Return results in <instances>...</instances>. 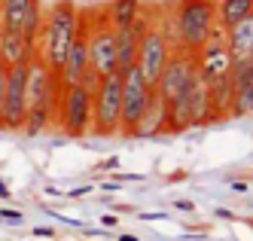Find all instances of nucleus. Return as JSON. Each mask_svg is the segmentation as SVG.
<instances>
[{
  "instance_id": "nucleus-1",
  "label": "nucleus",
  "mask_w": 253,
  "mask_h": 241,
  "mask_svg": "<svg viewBox=\"0 0 253 241\" xmlns=\"http://www.w3.org/2000/svg\"><path fill=\"white\" fill-rule=\"evenodd\" d=\"M80 22H83V9L74 0H55L43 12V28L37 34V58L55 73L67 58V49L80 31Z\"/></svg>"
},
{
  "instance_id": "nucleus-2",
  "label": "nucleus",
  "mask_w": 253,
  "mask_h": 241,
  "mask_svg": "<svg viewBox=\"0 0 253 241\" xmlns=\"http://www.w3.org/2000/svg\"><path fill=\"white\" fill-rule=\"evenodd\" d=\"M61 89H64L61 77L34 55L31 67H28V122H25L28 135L37 138V135L49 132V128L55 125Z\"/></svg>"
},
{
  "instance_id": "nucleus-3",
  "label": "nucleus",
  "mask_w": 253,
  "mask_h": 241,
  "mask_svg": "<svg viewBox=\"0 0 253 241\" xmlns=\"http://www.w3.org/2000/svg\"><path fill=\"white\" fill-rule=\"evenodd\" d=\"M171 40L183 52H198L216 25V0H174L171 9Z\"/></svg>"
},
{
  "instance_id": "nucleus-4",
  "label": "nucleus",
  "mask_w": 253,
  "mask_h": 241,
  "mask_svg": "<svg viewBox=\"0 0 253 241\" xmlns=\"http://www.w3.org/2000/svg\"><path fill=\"white\" fill-rule=\"evenodd\" d=\"M122 116V73H107L92 92V135L116 138Z\"/></svg>"
},
{
  "instance_id": "nucleus-5",
  "label": "nucleus",
  "mask_w": 253,
  "mask_h": 241,
  "mask_svg": "<svg viewBox=\"0 0 253 241\" xmlns=\"http://www.w3.org/2000/svg\"><path fill=\"white\" fill-rule=\"evenodd\" d=\"M55 128L67 138H85L92 135V89L74 83L61 89L58 98V116Z\"/></svg>"
},
{
  "instance_id": "nucleus-6",
  "label": "nucleus",
  "mask_w": 253,
  "mask_h": 241,
  "mask_svg": "<svg viewBox=\"0 0 253 241\" xmlns=\"http://www.w3.org/2000/svg\"><path fill=\"white\" fill-rule=\"evenodd\" d=\"M85 34H88V67L98 77L116 73V28L107 22L104 9L95 12V18H85Z\"/></svg>"
},
{
  "instance_id": "nucleus-7",
  "label": "nucleus",
  "mask_w": 253,
  "mask_h": 241,
  "mask_svg": "<svg viewBox=\"0 0 253 241\" xmlns=\"http://www.w3.org/2000/svg\"><path fill=\"white\" fill-rule=\"evenodd\" d=\"M171 52H174L171 34H168V31H162L159 25L150 22L147 31H143V37H140L137 58H134V67L140 70V77L147 80L150 86L159 83L162 70H165V64H168V58H171Z\"/></svg>"
},
{
  "instance_id": "nucleus-8",
  "label": "nucleus",
  "mask_w": 253,
  "mask_h": 241,
  "mask_svg": "<svg viewBox=\"0 0 253 241\" xmlns=\"http://www.w3.org/2000/svg\"><path fill=\"white\" fill-rule=\"evenodd\" d=\"M153 86L140 77L137 67L122 73V116H119V138H134V128L140 116L147 113V104L153 98Z\"/></svg>"
},
{
  "instance_id": "nucleus-9",
  "label": "nucleus",
  "mask_w": 253,
  "mask_h": 241,
  "mask_svg": "<svg viewBox=\"0 0 253 241\" xmlns=\"http://www.w3.org/2000/svg\"><path fill=\"white\" fill-rule=\"evenodd\" d=\"M28 67H31V61L6 67V92H3V128L6 132H25V122H28Z\"/></svg>"
},
{
  "instance_id": "nucleus-10",
  "label": "nucleus",
  "mask_w": 253,
  "mask_h": 241,
  "mask_svg": "<svg viewBox=\"0 0 253 241\" xmlns=\"http://www.w3.org/2000/svg\"><path fill=\"white\" fill-rule=\"evenodd\" d=\"M195 67H198V77L205 83H216L223 77H232L235 58H232L229 46H226V31L223 28H216L208 37V43L195 52Z\"/></svg>"
},
{
  "instance_id": "nucleus-11",
  "label": "nucleus",
  "mask_w": 253,
  "mask_h": 241,
  "mask_svg": "<svg viewBox=\"0 0 253 241\" xmlns=\"http://www.w3.org/2000/svg\"><path fill=\"white\" fill-rule=\"evenodd\" d=\"M195 73H198V67H195V55L174 46L171 58H168L165 70H162V77H159V83H156L153 89H156V95L165 101V104H171V101L180 95V92H183V89L195 80Z\"/></svg>"
},
{
  "instance_id": "nucleus-12",
  "label": "nucleus",
  "mask_w": 253,
  "mask_h": 241,
  "mask_svg": "<svg viewBox=\"0 0 253 241\" xmlns=\"http://www.w3.org/2000/svg\"><path fill=\"white\" fill-rule=\"evenodd\" d=\"M43 0H0V15H3V31L25 34L37 40L43 28Z\"/></svg>"
},
{
  "instance_id": "nucleus-13",
  "label": "nucleus",
  "mask_w": 253,
  "mask_h": 241,
  "mask_svg": "<svg viewBox=\"0 0 253 241\" xmlns=\"http://www.w3.org/2000/svg\"><path fill=\"white\" fill-rule=\"evenodd\" d=\"M92 73V67H88V34H85V15L80 22V31L74 37V43H70L67 49V58L58 70V77L64 86H74V83H85V77Z\"/></svg>"
},
{
  "instance_id": "nucleus-14",
  "label": "nucleus",
  "mask_w": 253,
  "mask_h": 241,
  "mask_svg": "<svg viewBox=\"0 0 253 241\" xmlns=\"http://www.w3.org/2000/svg\"><path fill=\"white\" fill-rule=\"evenodd\" d=\"M150 18L140 15L134 25L128 28H116V70L125 73L128 67H134V58H137V46H140V37L147 31Z\"/></svg>"
},
{
  "instance_id": "nucleus-15",
  "label": "nucleus",
  "mask_w": 253,
  "mask_h": 241,
  "mask_svg": "<svg viewBox=\"0 0 253 241\" xmlns=\"http://www.w3.org/2000/svg\"><path fill=\"white\" fill-rule=\"evenodd\" d=\"M34 55H37V40L15 31H0V61H3V67L25 64Z\"/></svg>"
},
{
  "instance_id": "nucleus-16",
  "label": "nucleus",
  "mask_w": 253,
  "mask_h": 241,
  "mask_svg": "<svg viewBox=\"0 0 253 241\" xmlns=\"http://www.w3.org/2000/svg\"><path fill=\"white\" fill-rule=\"evenodd\" d=\"M226 46L232 52L235 64L238 61H253V12L241 22H235L232 28H226Z\"/></svg>"
},
{
  "instance_id": "nucleus-17",
  "label": "nucleus",
  "mask_w": 253,
  "mask_h": 241,
  "mask_svg": "<svg viewBox=\"0 0 253 241\" xmlns=\"http://www.w3.org/2000/svg\"><path fill=\"white\" fill-rule=\"evenodd\" d=\"M165 132H168V104L153 92V98L147 104V113L140 116V122L134 128V138H159Z\"/></svg>"
},
{
  "instance_id": "nucleus-18",
  "label": "nucleus",
  "mask_w": 253,
  "mask_h": 241,
  "mask_svg": "<svg viewBox=\"0 0 253 241\" xmlns=\"http://www.w3.org/2000/svg\"><path fill=\"white\" fill-rule=\"evenodd\" d=\"M104 12L113 28H128L143 15V0H110L104 6Z\"/></svg>"
},
{
  "instance_id": "nucleus-19",
  "label": "nucleus",
  "mask_w": 253,
  "mask_h": 241,
  "mask_svg": "<svg viewBox=\"0 0 253 241\" xmlns=\"http://www.w3.org/2000/svg\"><path fill=\"white\" fill-rule=\"evenodd\" d=\"M250 12H253V0H216V25L223 31L247 18Z\"/></svg>"
},
{
  "instance_id": "nucleus-20",
  "label": "nucleus",
  "mask_w": 253,
  "mask_h": 241,
  "mask_svg": "<svg viewBox=\"0 0 253 241\" xmlns=\"http://www.w3.org/2000/svg\"><path fill=\"white\" fill-rule=\"evenodd\" d=\"M3 92H6V67L0 61V128H3Z\"/></svg>"
},
{
  "instance_id": "nucleus-21",
  "label": "nucleus",
  "mask_w": 253,
  "mask_h": 241,
  "mask_svg": "<svg viewBox=\"0 0 253 241\" xmlns=\"http://www.w3.org/2000/svg\"><path fill=\"white\" fill-rule=\"evenodd\" d=\"M0 220H6V223H22V211H15V208H0Z\"/></svg>"
},
{
  "instance_id": "nucleus-22",
  "label": "nucleus",
  "mask_w": 253,
  "mask_h": 241,
  "mask_svg": "<svg viewBox=\"0 0 253 241\" xmlns=\"http://www.w3.org/2000/svg\"><path fill=\"white\" fill-rule=\"evenodd\" d=\"M98 168H101V171H113V168H119V159H116V156H110V159H104Z\"/></svg>"
},
{
  "instance_id": "nucleus-23",
  "label": "nucleus",
  "mask_w": 253,
  "mask_h": 241,
  "mask_svg": "<svg viewBox=\"0 0 253 241\" xmlns=\"http://www.w3.org/2000/svg\"><path fill=\"white\" fill-rule=\"evenodd\" d=\"M174 208H177V211H186V214L195 211V205H192V201H186V198H177V201H174Z\"/></svg>"
},
{
  "instance_id": "nucleus-24",
  "label": "nucleus",
  "mask_w": 253,
  "mask_h": 241,
  "mask_svg": "<svg viewBox=\"0 0 253 241\" xmlns=\"http://www.w3.org/2000/svg\"><path fill=\"white\" fill-rule=\"evenodd\" d=\"M34 235H40V238H55V232L46 229V226H37V229H34Z\"/></svg>"
},
{
  "instance_id": "nucleus-25",
  "label": "nucleus",
  "mask_w": 253,
  "mask_h": 241,
  "mask_svg": "<svg viewBox=\"0 0 253 241\" xmlns=\"http://www.w3.org/2000/svg\"><path fill=\"white\" fill-rule=\"evenodd\" d=\"M253 113V86H250V95H247V104H244V116Z\"/></svg>"
},
{
  "instance_id": "nucleus-26",
  "label": "nucleus",
  "mask_w": 253,
  "mask_h": 241,
  "mask_svg": "<svg viewBox=\"0 0 253 241\" xmlns=\"http://www.w3.org/2000/svg\"><path fill=\"white\" fill-rule=\"evenodd\" d=\"M232 193H247V183L244 180H235L232 183Z\"/></svg>"
},
{
  "instance_id": "nucleus-27",
  "label": "nucleus",
  "mask_w": 253,
  "mask_h": 241,
  "mask_svg": "<svg viewBox=\"0 0 253 241\" xmlns=\"http://www.w3.org/2000/svg\"><path fill=\"white\" fill-rule=\"evenodd\" d=\"M119 241H137V235H122Z\"/></svg>"
}]
</instances>
